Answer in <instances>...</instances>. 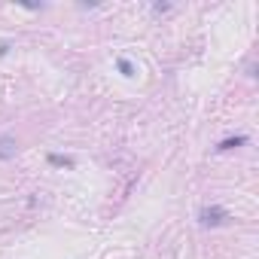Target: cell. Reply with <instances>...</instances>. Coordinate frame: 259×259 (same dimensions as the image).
Masks as SVG:
<instances>
[{
	"label": "cell",
	"instance_id": "cell-1",
	"mask_svg": "<svg viewBox=\"0 0 259 259\" xmlns=\"http://www.w3.org/2000/svg\"><path fill=\"white\" fill-rule=\"evenodd\" d=\"M226 220H229V210L220 207V204H213V207H201V213H198V223L207 226V229H217V226H223Z\"/></svg>",
	"mask_w": 259,
	"mask_h": 259
},
{
	"label": "cell",
	"instance_id": "cell-2",
	"mask_svg": "<svg viewBox=\"0 0 259 259\" xmlns=\"http://www.w3.org/2000/svg\"><path fill=\"white\" fill-rule=\"evenodd\" d=\"M244 144H247V135L226 138V141H220V144H217V153H229V150H238V147H244Z\"/></svg>",
	"mask_w": 259,
	"mask_h": 259
},
{
	"label": "cell",
	"instance_id": "cell-3",
	"mask_svg": "<svg viewBox=\"0 0 259 259\" xmlns=\"http://www.w3.org/2000/svg\"><path fill=\"white\" fill-rule=\"evenodd\" d=\"M13 156H16V141H13V138H0V159L7 162V159H13Z\"/></svg>",
	"mask_w": 259,
	"mask_h": 259
},
{
	"label": "cell",
	"instance_id": "cell-4",
	"mask_svg": "<svg viewBox=\"0 0 259 259\" xmlns=\"http://www.w3.org/2000/svg\"><path fill=\"white\" fill-rule=\"evenodd\" d=\"M49 165H55V168H76V159H70V156H58V153H52V156H49Z\"/></svg>",
	"mask_w": 259,
	"mask_h": 259
},
{
	"label": "cell",
	"instance_id": "cell-5",
	"mask_svg": "<svg viewBox=\"0 0 259 259\" xmlns=\"http://www.w3.org/2000/svg\"><path fill=\"white\" fill-rule=\"evenodd\" d=\"M116 67H119V73H122V76H135V64L128 61V58H119V64H116Z\"/></svg>",
	"mask_w": 259,
	"mask_h": 259
}]
</instances>
